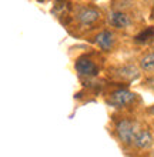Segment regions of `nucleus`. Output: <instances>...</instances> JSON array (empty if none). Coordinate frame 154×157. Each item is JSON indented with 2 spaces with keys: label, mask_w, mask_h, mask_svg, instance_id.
<instances>
[{
  "label": "nucleus",
  "mask_w": 154,
  "mask_h": 157,
  "mask_svg": "<svg viewBox=\"0 0 154 157\" xmlns=\"http://www.w3.org/2000/svg\"><path fill=\"white\" fill-rule=\"evenodd\" d=\"M117 134L120 137V140L126 144H130V143H133L136 136H137V126L129 120H121L120 123L117 124Z\"/></svg>",
  "instance_id": "1"
},
{
  "label": "nucleus",
  "mask_w": 154,
  "mask_h": 157,
  "mask_svg": "<svg viewBox=\"0 0 154 157\" xmlns=\"http://www.w3.org/2000/svg\"><path fill=\"white\" fill-rule=\"evenodd\" d=\"M76 70L79 71V75L86 76V77H94L99 73V67L96 66V63L90 60L86 56H81L76 60Z\"/></svg>",
  "instance_id": "2"
},
{
  "label": "nucleus",
  "mask_w": 154,
  "mask_h": 157,
  "mask_svg": "<svg viewBox=\"0 0 154 157\" xmlns=\"http://www.w3.org/2000/svg\"><path fill=\"white\" fill-rule=\"evenodd\" d=\"M76 19H77V21H79L80 25L90 26L100 19V12L94 7H83L77 12Z\"/></svg>",
  "instance_id": "3"
},
{
  "label": "nucleus",
  "mask_w": 154,
  "mask_h": 157,
  "mask_svg": "<svg viewBox=\"0 0 154 157\" xmlns=\"http://www.w3.org/2000/svg\"><path fill=\"white\" fill-rule=\"evenodd\" d=\"M134 100V93L129 90H117L110 96V104L116 106V107H123L127 106Z\"/></svg>",
  "instance_id": "4"
},
{
  "label": "nucleus",
  "mask_w": 154,
  "mask_h": 157,
  "mask_svg": "<svg viewBox=\"0 0 154 157\" xmlns=\"http://www.w3.org/2000/svg\"><path fill=\"white\" fill-rule=\"evenodd\" d=\"M114 34L111 32H107V30H104V32H100V33L96 36V44L100 47L101 50L104 52H108V50L113 49V46H114Z\"/></svg>",
  "instance_id": "5"
},
{
  "label": "nucleus",
  "mask_w": 154,
  "mask_h": 157,
  "mask_svg": "<svg viewBox=\"0 0 154 157\" xmlns=\"http://www.w3.org/2000/svg\"><path fill=\"white\" fill-rule=\"evenodd\" d=\"M108 21H110V25L117 27V29H126L131 25L130 17L121 12H111L108 14Z\"/></svg>",
  "instance_id": "6"
},
{
  "label": "nucleus",
  "mask_w": 154,
  "mask_h": 157,
  "mask_svg": "<svg viewBox=\"0 0 154 157\" xmlns=\"http://www.w3.org/2000/svg\"><path fill=\"white\" fill-rule=\"evenodd\" d=\"M133 144L137 147V149H147V147H150L153 144V137L151 134L147 130H141V132L137 133V136L134 139Z\"/></svg>",
  "instance_id": "7"
},
{
  "label": "nucleus",
  "mask_w": 154,
  "mask_h": 157,
  "mask_svg": "<svg viewBox=\"0 0 154 157\" xmlns=\"http://www.w3.org/2000/svg\"><path fill=\"white\" fill-rule=\"evenodd\" d=\"M140 66H141L143 70H146V71H154V52L141 59Z\"/></svg>",
  "instance_id": "8"
}]
</instances>
